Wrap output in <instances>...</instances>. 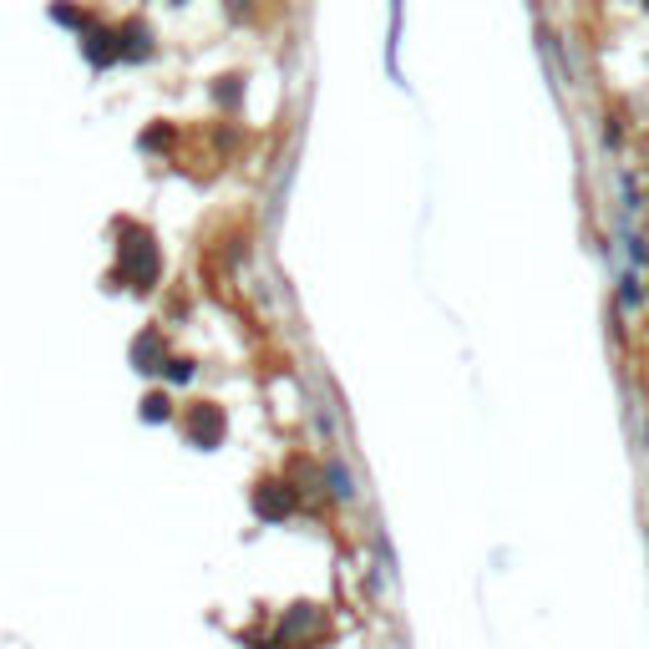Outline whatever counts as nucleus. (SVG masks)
<instances>
[{"mask_svg": "<svg viewBox=\"0 0 649 649\" xmlns=\"http://www.w3.org/2000/svg\"><path fill=\"white\" fill-rule=\"evenodd\" d=\"M330 635V609L320 604H294L274 619V635H269V649H315L320 639Z\"/></svg>", "mask_w": 649, "mask_h": 649, "instance_id": "obj_1", "label": "nucleus"}, {"mask_svg": "<svg viewBox=\"0 0 649 649\" xmlns=\"http://www.w3.org/2000/svg\"><path fill=\"white\" fill-rule=\"evenodd\" d=\"M249 502H254V518L259 522H284L294 512V487L290 477H264V482L249 492Z\"/></svg>", "mask_w": 649, "mask_h": 649, "instance_id": "obj_2", "label": "nucleus"}, {"mask_svg": "<svg viewBox=\"0 0 649 649\" xmlns=\"http://www.w3.org/2000/svg\"><path fill=\"white\" fill-rule=\"evenodd\" d=\"M224 432H229V421H224V411H218L214 401H204V406L188 411V442H193V446L214 452V446L224 442Z\"/></svg>", "mask_w": 649, "mask_h": 649, "instance_id": "obj_3", "label": "nucleus"}, {"mask_svg": "<svg viewBox=\"0 0 649 649\" xmlns=\"http://www.w3.org/2000/svg\"><path fill=\"white\" fill-rule=\"evenodd\" d=\"M320 472H325V497H330V502H340V508H350V502H356V477H350V467H345L340 462V452H325V457H320Z\"/></svg>", "mask_w": 649, "mask_h": 649, "instance_id": "obj_4", "label": "nucleus"}, {"mask_svg": "<svg viewBox=\"0 0 649 649\" xmlns=\"http://www.w3.org/2000/svg\"><path fill=\"white\" fill-rule=\"evenodd\" d=\"M614 294H619V305L629 310V315H639V310L649 305V294H644V280H639V269H624V274H619V290H614Z\"/></svg>", "mask_w": 649, "mask_h": 649, "instance_id": "obj_5", "label": "nucleus"}, {"mask_svg": "<svg viewBox=\"0 0 649 649\" xmlns=\"http://www.w3.org/2000/svg\"><path fill=\"white\" fill-rule=\"evenodd\" d=\"M132 356H138V370H157L163 366V340H157V335H142Z\"/></svg>", "mask_w": 649, "mask_h": 649, "instance_id": "obj_6", "label": "nucleus"}, {"mask_svg": "<svg viewBox=\"0 0 649 649\" xmlns=\"http://www.w3.org/2000/svg\"><path fill=\"white\" fill-rule=\"evenodd\" d=\"M167 411H173V401H167L163 391H153L148 401H142V416H148V421H167Z\"/></svg>", "mask_w": 649, "mask_h": 649, "instance_id": "obj_7", "label": "nucleus"}, {"mask_svg": "<svg viewBox=\"0 0 649 649\" xmlns=\"http://www.w3.org/2000/svg\"><path fill=\"white\" fill-rule=\"evenodd\" d=\"M193 376V360H173V366H167V381H188Z\"/></svg>", "mask_w": 649, "mask_h": 649, "instance_id": "obj_8", "label": "nucleus"}]
</instances>
